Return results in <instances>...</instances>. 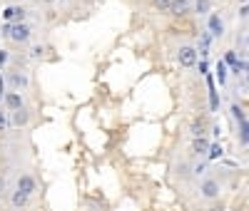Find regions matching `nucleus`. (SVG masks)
<instances>
[{
  "instance_id": "nucleus-1",
  "label": "nucleus",
  "mask_w": 249,
  "mask_h": 211,
  "mask_svg": "<svg viewBox=\"0 0 249 211\" xmlns=\"http://www.w3.org/2000/svg\"><path fill=\"white\" fill-rule=\"evenodd\" d=\"M30 35H33V30H30V25H28V23H13V25H10V35H8V37L20 45V42H28V40H30Z\"/></svg>"
},
{
  "instance_id": "nucleus-2",
  "label": "nucleus",
  "mask_w": 249,
  "mask_h": 211,
  "mask_svg": "<svg viewBox=\"0 0 249 211\" xmlns=\"http://www.w3.org/2000/svg\"><path fill=\"white\" fill-rule=\"evenodd\" d=\"M177 60H179L182 67H195L199 57H197V50H195L192 45H182V48L177 50Z\"/></svg>"
},
{
  "instance_id": "nucleus-3",
  "label": "nucleus",
  "mask_w": 249,
  "mask_h": 211,
  "mask_svg": "<svg viewBox=\"0 0 249 211\" xmlns=\"http://www.w3.org/2000/svg\"><path fill=\"white\" fill-rule=\"evenodd\" d=\"M0 15H3V20H5V23H25V17H28V10L25 8H20V5H8L3 13H0Z\"/></svg>"
},
{
  "instance_id": "nucleus-4",
  "label": "nucleus",
  "mask_w": 249,
  "mask_h": 211,
  "mask_svg": "<svg viewBox=\"0 0 249 211\" xmlns=\"http://www.w3.org/2000/svg\"><path fill=\"white\" fill-rule=\"evenodd\" d=\"M18 192L20 194H25V196H33L37 192V181L33 174H20L18 177Z\"/></svg>"
},
{
  "instance_id": "nucleus-5",
  "label": "nucleus",
  "mask_w": 249,
  "mask_h": 211,
  "mask_svg": "<svg viewBox=\"0 0 249 211\" xmlns=\"http://www.w3.org/2000/svg\"><path fill=\"white\" fill-rule=\"evenodd\" d=\"M3 104H5L10 112H15V110H20V107H25V99H23V95H20V92L10 90V92L3 95Z\"/></svg>"
},
{
  "instance_id": "nucleus-6",
  "label": "nucleus",
  "mask_w": 249,
  "mask_h": 211,
  "mask_svg": "<svg viewBox=\"0 0 249 211\" xmlns=\"http://www.w3.org/2000/svg\"><path fill=\"white\" fill-rule=\"evenodd\" d=\"M207 32L212 37H222L224 35V20L219 17V13H212L210 20H207Z\"/></svg>"
},
{
  "instance_id": "nucleus-7",
  "label": "nucleus",
  "mask_w": 249,
  "mask_h": 211,
  "mask_svg": "<svg viewBox=\"0 0 249 211\" xmlns=\"http://www.w3.org/2000/svg\"><path fill=\"white\" fill-rule=\"evenodd\" d=\"M8 80H10V87H13L15 92H20V90H28V84H30L28 75H25V72H20V70L8 72Z\"/></svg>"
},
{
  "instance_id": "nucleus-8",
  "label": "nucleus",
  "mask_w": 249,
  "mask_h": 211,
  "mask_svg": "<svg viewBox=\"0 0 249 211\" xmlns=\"http://www.w3.org/2000/svg\"><path fill=\"white\" fill-rule=\"evenodd\" d=\"M219 192H222V189H219V184H217L214 179H204V181L199 184V194H202L204 199H217Z\"/></svg>"
},
{
  "instance_id": "nucleus-9",
  "label": "nucleus",
  "mask_w": 249,
  "mask_h": 211,
  "mask_svg": "<svg viewBox=\"0 0 249 211\" xmlns=\"http://www.w3.org/2000/svg\"><path fill=\"white\" fill-rule=\"evenodd\" d=\"M232 114H234V119L239 122V132H242V144L247 146V114H244V110L239 107V104H232Z\"/></svg>"
},
{
  "instance_id": "nucleus-10",
  "label": "nucleus",
  "mask_w": 249,
  "mask_h": 211,
  "mask_svg": "<svg viewBox=\"0 0 249 211\" xmlns=\"http://www.w3.org/2000/svg\"><path fill=\"white\" fill-rule=\"evenodd\" d=\"M167 10H170V15H175V17H182V15H187V13H190V0H172Z\"/></svg>"
},
{
  "instance_id": "nucleus-11",
  "label": "nucleus",
  "mask_w": 249,
  "mask_h": 211,
  "mask_svg": "<svg viewBox=\"0 0 249 211\" xmlns=\"http://www.w3.org/2000/svg\"><path fill=\"white\" fill-rule=\"evenodd\" d=\"M10 122H13L15 127H25V124L30 122V110H28V107H20V110H15Z\"/></svg>"
},
{
  "instance_id": "nucleus-12",
  "label": "nucleus",
  "mask_w": 249,
  "mask_h": 211,
  "mask_svg": "<svg viewBox=\"0 0 249 211\" xmlns=\"http://www.w3.org/2000/svg\"><path fill=\"white\" fill-rule=\"evenodd\" d=\"M210 42H212V35L204 32L202 40H199V48H195L197 50V57H207V55H210Z\"/></svg>"
},
{
  "instance_id": "nucleus-13",
  "label": "nucleus",
  "mask_w": 249,
  "mask_h": 211,
  "mask_svg": "<svg viewBox=\"0 0 249 211\" xmlns=\"http://www.w3.org/2000/svg\"><path fill=\"white\" fill-rule=\"evenodd\" d=\"M207 149H210V142H207V137H195L192 152H195V154H207Z\"/></svg>"
},
{
  "instance_id": "nucleus-14",
  "label": "nucleus",
  "mask_w": 249,
  "mask_h": 211,
  "mask_svg": "<svg viewBox=\"0 0 249 211\" xmlns=\"http://www.w3.org/2000/svg\"><path fill=\"white\" fill-rule=\"evenodd\" d=\"M190 132H192V137H204V134H207V122L197 117V119L192 122V127H190Z\"/></svg>"
},
{
  "instance_id": "nucleus-15",
  "label": "nucleus",
  "mask_w": 249,
  "mask_h": 211,
  "mask_svg": "<svg viewBox=\"0 0 249 211\" xmlns=\"http://www.w3.org/2000/svg\"><path fill=\"white\" fill-rule=\"evenodd\" d=\"M28 201H30V196L20 194L18 189H15V192H13V196H10V204H13V209H23V206H28Z\"/></svg>"
},
{
  "instance_id": "nucleus-16",
  "label": "nucleus",
  "mask_w": 249,
  "mask_h": 211,
  "mask_svg": "<svg viewBox=\"0 0 249 211\" xmlns=\"http://www.w3.org/2000/svg\"><path fill=\"white\" fill-rule=\"evenodd\" d=\"M222 144L219 142H214V144H210V149H207V157H210V159H219L222 157Z\"/></svg>"
},
{
  "instance_id": "nucleus-17",
  "label": "nucleus",
  "mask_w": 249,
  "mask_h": 211,
  "mask_svg": "<svg viewBox=\"0 0 249 211\" xmlns=\"http://www.w3.org/2000/svg\"><path fill=\"white\" fill-rule=\"evenodd\" d=\"M237 60H239V57H237V50H227L222 62H224V65H230V67H234V65H237Z\"/></svg>"
},
{
  "instance_id": "nucleus-18",
  "label": "nucleus",
  "mask_w": 249,
  "mask_h": 211,
  "mask_svg": "<svg viewBox=\"0 0 249 211\" xmlns=\"http://www.w3.org/2000/svg\"><path fill=\"white\" fill-rule=\"evenodd\" d=\"M227 75H230V72H227V65L219 60V62H217V80H219V84L227 82Z\"/></svg>"
},
{
  "instance_id": "nucleus-19",
  "label": "nucleus",
  "mask_w": 249,
  "mask_h": 211,
  "mask_svg": "<svg viewBox=\"0 0 249 211\" xmlns=\"http://www.w3.org/2000/svg\"><path fill=\"white\" fill-rule=\"evenodd\" d=\"M244 72H247V60H237V65L232 67V75L239 77V75H244Z\"/></svg>"
},
{
  "instance_id": "nucleus-20",
  "label": "nucleus",
  "mask_w": 249,
  "mask_h": 211,
  "mask_svg": "<svg viewBox=\"0 0 249 211\" xmlns=\"http://www.w3.org/2000/svg\"><path fill=\"white\" fill-rule=\"evenodd\" d=\"M195 8H197L199 15H204L207 10H210V0H197V5H195Z\"/></svg>"
},
{
  "instance_id": "nucleus-21",
  "label": "nucleus",
  "mask_w": 249,
  "mask_h": 211,
  "mask_svg": "<svg viewBox=\"0 0 249 211\" xmlns=\"http://www.w3.org/2000/svg\"><path fill=\"white\" fill-rule=\"evenodd\" d=\"M43 52H45L43 45H35V48L30 50V57H33V60H40V57H43Z\"/></svg>"
},
{
  "instance_id": "nucleus-22",
  "label": "nucleus",
  "mask_w": 249,
  "mask_h": 211,
  "mask_svg": "<svg viewBox=\"0 0 249 211\" xmlns=\"http://www.w3.org/2000/svg\"><path fill=\"white\" fill-rule=\"evenodd\" d=\"M8 60H10V52H8V50H3V48H0V70H3V67L8 65Z\"/></svg>"
},
{
  "instance_id": "nucleus-23",
  "label": "nucleus",
  "mask_w": 249,
  "mask_h": 211,
  "mask_svg": "<svg viewBox=\"0 0 249 211\" xmlns=\"http://www.w3.org/2000/svg\"><path fill=\"white\" fill-rule=\"evenodd\" d=\"M170 3H172V0H152V5H155L157 10H167Z\"/></svg>"
},
{
  "instance_id": "nucleus-24",
  "label": "nucleus",
  "mask_w": 249,
  "mask_h": 211,
  "mask_svg": "<svg viewBox=\"0 0 249 211\" xmlns=\"http://www.w3.org/2000/svg\"><path fill=\"white\" fill-rule=\"evenodd\" d=\"M8 130V117H5V112H0V132H5Z\"/></svg>"
},
{
  "instance_id": "nucleus-25",
  "label": "nucleus",
  "mask_w": 249,
  "mask_h": 211,
  "mask_svg": "<svg viewBox=\"0 0 249 211\" xmlns=\"http://www.w3.org/2000/svg\"><path fill=\"white\" fill-rule=\"evenodd\" d=\"M247 13H249V8H247V0H244L242 8H239V17H242V20H247Z\"/></svg>"
},
{
  "instance_id": "nucleus-26",
  "label": "nucleus",
  "mask_w": 249,
  "mask_h": 211,
  "mask_svg": "<svg viewBox=\"0 0 249 211\" xmlns=\"http://www.w3.org/2000/svg\"><path fill=\"white\" fill-rule=\"evenodd\" d=\"M0 35H3V37H8V35H10V23H5V25H3V30H0Z\"/></svg>"
},
{
  "instance_id": "nucleus-27",
  "label": "nucleus",
  "mask_w": 249,
  "mask_h": 211,
  "mask_svg": "<svg viewBox=\"0 0 249 211\" xmlns=\"http://www.w3.org/2000/svg\"><path fill=\"white\" fill-rule=\"evenodd\" d=\"M199 75H210V72H207V62L204 60L199 62Z\"/></svg>"
},
{
  "instance_id": "nucleus-28",
  "label": "nucleus",
  "mask_w": 249,
  "mask_h": 211,
  "mask_svg": "<svg viewBox=\"0 0 249 211\" xmlns=\"http://www.w3.org/2000/svg\"><path fill=\"white\" fill-rule=\"evenodd\" d=\"M45 3H55V0H45Z\"/></svg>"
},
{
  "instance_id": "nucleus-29",
  "label": "nucleus",
  "mask_w": 249,
  "mask_h": 211,
  "mask_svg": "<svg viewBox=\"0 0 249 211\" xmlns=\"http://www.w3.org/2000/svg\"><path fill=\"white\" fill-rule=\"evenodd\" d=\"M0 104H3V95H0Z\"/></svg>"
}]
</instances>
